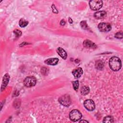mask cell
Masks as SVG:
<instances>
[{
  "label": "cell",
  "instance_id": "obj_1",
  "mask_svg": "<svg viewBox=\"0 0 123 123\" xmlns=\"http://www.w3.org/2000/svg\"><path fill=\"white\" fill-rule=\"evenodd\" d=\"M109 65L112 70L114 71H117L121 68V61L117 57H112L109 61Z\"/></svg>",
  "mask_w": 123,
  "mask_h": 123
},
{
  "label": "cell",
  "instance_id": "obj_2",
  "mask_svg": "<svg viewBox=\"0 0 123 123\" xmlns=\"http://www.w3.org/2000/svg\"><path fill=\"white\" fill-rule=\"evenodd\" d=\"M69 117L72 121L76 122L81 119L82 117V114L78 110H73L70 112L69 114Z\"/></svg>",
  "mask_w": 123,
  "mask_h": 123
},
{
  "label": "cell",
  "instance_id": "obj_3",
  "mask_svg": "<svg viewBox=\"0 0 123 123\" xmlns=\"http://www.w3.org/2000/svg\"><path fill=\"white\" fill-rule=\"evenodd\" d=\"M90 8L94 11L100 9L103 5V2L100 0H92L89 3Z\"/></svg>",
  "mask_w": 123,
  "mask_h": 123
},
{
  "label": "cell",
  "instance_id": "obj_4",
  "mask_svg": "<svg viewBox=\"0 0 123 123\" xmlns=\"http://www.w3.org/2000/svg\"><path fill=\"white\" fill-rule=\"evenodd\" d=\"M37 83V79L34 76H27L24 81V84L25 86L27 87H32L36 85Z\"/></svg>",
  "mask_w": 123,
  "mask_h": 123
},
{
  "label": "cell",
  "instance_id": "obj_5",
  "mask_svg": "<svg viewBox=\"0 0 123 123\" xmlns=\"http://www.w3.org/2000/svg\"><path fill=\"white\" fill-rule=\"evenodd\" d=\"M59 102L62 105L68 107L71 104V99L70 96L68 95H64L59 98Z\"/></svg>",
  "mask_w": 123,
  "mask_h": 123
},
{
  "label": "cell",
  "instance_id": "obj_6",
  "mask_svg": "<svg viewBox=\"0 0 123 123\" xmlns=\"http://www.w3.org/2000/svg\"><path fill=\"white\" fill-rule=\"evenodd\" d=\"M98 28L101 32H106L110 31L111 29V26L108 23H100L98 25Z\"/></svg>",
  "mask_w": 123,
  "mask_h": 123
},
{
  "label": "cell",
  "instance_id": "obj_7",
  "mask_svg": "<svg viewBox=\"0 0 123 123\" xmlns=\"http://www.w3.org/2000/svg\"><path fill=\"white\" fill-rule=\"evenodd\" d=\"M84 105L85 108L89 111H92L95 108V104L92 99H86L84 102Z\"/></svg>",
  "mask_w": 123,
  "mask_h": 123
},
{
  "label": "cell",
  "instance_id": "obj_8",
  "mask_svg": "<svg viewBox=\"0 0 123 123\" xmlns=\"http://www.w3.org/2000/svg\"><path fill=\"white\" fill-rule=\"evenodd\" d=\"M83 46L87 48L95 49L97 48V45L94 42L89 40H85L84 41Z\"/></svg>",
  "mask_w": 123,
  "mask_h": 123
},
{
  "label": "cell",
  "instance_id": "obj_9",
  "mask_svg": "<svg viewBox=\"0 0 123 123\" xmlns=\"http://www.w3.org/2000/svg\"><path fill=\"white\" fill-rule=\"evenodd\" d=\"M83 70L81 67L76 68L74 69L72 72V74L75 78H78L81 77V76L83 74Z\"/></svg>",
  "mask_w": 123,
  "mask_h": 123
},
{
  "label": "cell",
  "instance_id": "obj_10",
  "mask_svg": "<svg viewBox=\"0 0 123 123\" xmlns=\"http://www.w3.org/2000/svg\"><path fill=\"white\" fill-rule=\"evenodd\" d=\"M106 12L105 11H104L97 12L94 14V17L97 19H102L104 18L106 16Z\"/></svg>",
  "mask_w": 123,
  "mask_h": 123
},
{
  "label": "cell",
  "instance_id": "obj_11",
  "mask_svg": "<svg viewBox=\"0 0 123 123\" xmlns=\"http://www.w3.org/2000/svg\"><path fill=\"white\" fill-rule=\"evenodd\" d=\"M57 52L58 53V54L64 60H65L67 57V52L65 51V50L62 48H58L57 49Z\"/></svg>",
  "mask_w": 123,
  "mask_h": 123
},
{
  "label": "cell",
  "instance_id": "obj_12",
  "mask_svg": "<svg viewBox=\"0 0 123 123\" xmlns=\"http://www.w3.org/2000/svg\"><path fill=\"white\" fill-rule=\"evenodd\" d=\"M59 59L57 58H49L46 60L45 61V63L50 65H55L58 63Z\"/></svg>",
  "mask_w": 123,
  "mask_h": 123
},
{
  "label": "cell",
  "instance_id": "obj_13",
  "mask_svg": "<svg viewBox=\"0 0 123 123\" xmlns=\"http://www.w3.org/2000/svg\"><path fill=\"white\" fill-rule=\"evenodd\" d=\"M9 78H10L9 75L7 74H6L4 75V76H3V82H2V86H1L2 89L5 88V87L8 84V83L9 82Z\"/></svg>",
  "mask_w": 123,
  "mask_h": 123
},
{
  "label": "cell",
  "instance_id": "obj_14",
  "mask_svg": "<svg viewBox=\"0 0 123 123\" xmlns=\"http://www.w3.org/2000/svg\"><path fill=\"white\" fill-rule=\"evenodd\" d=\"M81 93L83 95H87L90 91V89L87 86H83L81 88Z\"/></svg>",
  "mask_w": 123,
  "mask_h": 123
},
{
  "label": "cell",
  "instance_id": "obj_15",
  "mask_svg": "<svg viewBox=\"0 0 123 123\" xmlns=\"http://www.w3.org/2000/svg\"><path fill=\"white\" fill-rule=\"evenodd\" d=\"M96 68L98 70H101L104 67V63L100 60H98L95 63Z\"/></svg>",
  "mask_w": 123,
  "mask_h": 123
},
{
  "label": "cell",
  "instance_id": "obj_16",
  "mask_svg": "<svg viewBox=\"0 0 123 123\" xmlns=\"http://www.w3.org/2000/svg\"><path fill=\"white\" fill-rule=\"evenodd\" d=\"M28 24V21H26L24 19H21L19 22V25L20 27H25Z\"/></svg>",
  "mask_w": 123,
  "mask_h": 123
},
{
  "label": "cell",
  "instance_id": "obj_17",
  "mask_svg": "<svg viewBox=\"0 0 123 123\" xmlns=\"http://www.w3.org/2000/svg\"><path fill=\"white\" fill-rule=\"evenodd\" d=\"M103 123H112L113 122V118L111 116H108L103 119Z\"/></svg>",
  "mask_w": 123,
  "mask_h": 123
},
{
  "label": "cell",
  "instance_id": "obj_18",
  "mask_svg": "<svg viewBox=\"0 0 123 123\" xmlns=\"http://www.w3.org/2000/svg\"><path fill=\"white\" fill-rule=\"evenodd\" d=\"M80 25H81V27L84 29H88V27L87 25V24H86V22L85 21H83L80 22Z\"/></svg>",
  "mask_w": 123,
  "mask_h": 123
},
{
  "label": "cell",
  "instance_id": "obj_19",
  "mask_svg": "<svg viewBox=\"0 0 123 123\" xmlns=\"http://www.w3.org/2000/svg\"><path fill=\"white\" fill-rule=\"evenodd\" d=\"M73 86L74 87V89L76 91L77 90L78 87H79V82L78 81H75L73 82Z\"/></svg>",
  "mask_w": 123,
  "mask_h": 123
},
{
  "label": "cell",
  "instance_id": "obj_20",
  "mask_svg": "<svg viewBox=\"0 0 123 123\" xmlns=\"http://www.w3.org/2000/svg\"><path fill=\"white\" fill-rule=\"evenodd\" d=\"M14 34H15V35L17 37H20L22 35V32L20 30H18V29H15L13 31Z\"/></svg>",
  "mask_w": 123,
  "mask_h": 123
},
{
  "label": "cell",
  "instance_id": "obj_21",
  "mask_svg": "<svg viewBox=\"0 0 123 123\" xmlns=\"http://www.w3.org/2000/svg\"><path fill=\"white\" fill-rule=\"evenodd\" d=\"M115 37H116L118 39H122L123 38V33L121 32H119L117 33L115 35Z\"/></svg>",
  "mask_w": 123,
  "mask_h": 123
},
{
  "label": "cell",
  "instance_id": "obj_22",
  "mask_svg": "<svg viewBox=\"0 0 123 123\" xmlns=\"http://www.w3.org/2000/svg\"><path fill=\"white\" fill-rule=\"evenodd\" d=\"M52 8L53 12H55V13H58V11H57L56 8H55V6H54V5H52Z\"/></svg>",
  "mask_w": 123,
  "mask_h": 123
},
{
  "label": "cell",
  "instance_id": "obj_23",
  "mask_svg": "<svg viewBox=\"0 0 123 123\" xmlns=\"http://www.w3.org/2000/svg\"><path fill=\"white\" fill-rule=\"evenodd\" d=\"M65 21L64 20H62V21H61L60 22V25H64L65 24Z\"/></svg>",
  "mask_w": 123,
  "mask_h": 123
},
{
  "label": "cell",
  "instance_id": "obj_24",
  "mask_svg": "<svg viewBox=\"0 0 123 123\" xmlns=\"http://www.w3.org/2000/svg\"><path fill=\"white\" fill-rule=\"evenodd\" d=\"M68 19H69V23H70V24H72V23H73V20L70 18V17H69V18H68Z\"/></svg>",
  "mask_w": 123,
  "mask_h": 123
},
{
  "label": "cell",
  "instance_id": "obj_25",
  "mask_svg": "<svg viewBox=\"0 0 123 123\" xmlns=\"http://www.w3.org/2000/svg\"><path fill=\"white\" fill-rule=\"evenodd\" d=\"M82 122H86V123H88V121H86V120H81L79 122V123H82Z\"/></svg>",
  "mask_w": 123,
  "mask_h": 123
}]
</instances>
